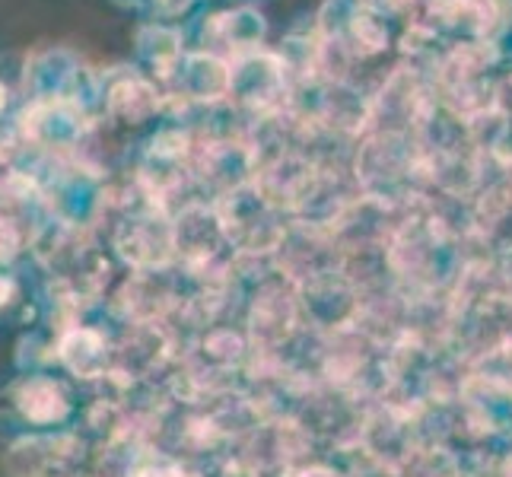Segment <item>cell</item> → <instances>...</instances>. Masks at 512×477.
<instances>
[{"mask_svg":"<svg viewBox=\"0 0 512 477\" xmlns=\"http://www.w3.org/2000/svg\"><path fill=\"white\" fill-rule=\"evenodd\" d=\"M13 249H16V229L7 220H0V255H10Z\"/></svg>","mask_w":512,"mask_h":477,"instance_id":"1","label":"cell"},{"mask_svg":"<svg viewBox=\"0 0 512 477\" xmlns=\"http://www.w3.org/2000/svg\"><path fill=\"white\" fill-rule=\"evenodd\" d=\"M4 102H7V93H4V86H0V109H4Z\"/></svg>","mask_w":512,"mask_h":477,"instance_id":"2","label":"cell"}]
</instances>
